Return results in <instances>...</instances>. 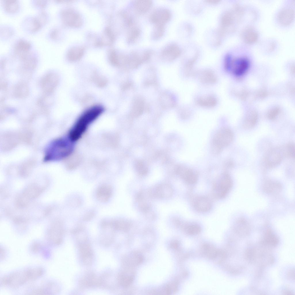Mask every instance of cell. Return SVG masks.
Wrapping results in <instances>:
<instances>
[{
    "mask_svg": "<svg viewBox=\"0 0 295 295\" xmlns=\"http://www.w3.org/2000/svg\"><path fill=\"white\" fill-rule=\"evenodd\" d=\"M103 110L101 106L96 105L85 111L77 119L70 130L69 135L70 139L74 142L80 139L89 125L100 116Z\"/></svg>",
    "mask_w": 295,
    "mask_h": 295,
    "instance_id": "cell-1",
    "label": "cell"
},
{
    "mask_svg": "<svg viewBox=\"0 0 295 295\" xmlns=\"http://www.w3.org/2000/svg\"><path fill=\"white\" fill-rule=\"evenodd\" d=\"M44 273L43 269L41 267L16 271L3 277L1 279V283L3 286L16 289L27 282L37 279Z\"/></svg>",
    "mask_w": 295,
    "mask_h": 295,
    "instance_id": "cell-2",
    "label": "cell"
},
{
    "mask_svg": "<svg viewBox=\"0 0 295 295\" xmlns=\"http://www.w3.org/2000/svg\"><path fill=\"white\" fill-rule=\"evenodd\" d=\"M73 142L69 137L68 138H61L56 140L48 150L47 158L48 159H59L68 156L73 152Z\"/></svg>",
    "mask_w": 295,
    "mask_h": 295,
    "instance_id": "cell-3",
    "label": "cell"
},
{
    "mask_svg": "<svg viewBox=\"0 0 295 295\" xmlns=\"http://www.w3.org/2000/svg\"><path fill=\"white\" fill-rule=\"evenodd\" d=\"M234 138L233 131L228 128H223L214 136L212 141V148L214 152H220L224 148L230 145Z\"/></svg>",
    "mask_w": 295,
    "mask_h": 295,
    "instance_id": "cell-4",
    "label": "cell"
},
{
    "mask_svg": "<svg viewBox=\"0 0 295 295\" xmlns=\"http://www.w3.org/2000/svg\"><path fill=\"white\" fill-rule=\"evenodd\" d=\"M284 158L281 146L271 148L264 157L263 167L266 169L274 168L281 164Z\"/></svg>",
    "mask_w": 295,
    "mask_h": 295,
    "instance_id": "cell-5",
    "label": "cell"
},
{
    "mask_svg": "<svg viewBox=\"0 0 295 295\" xmlns=\"http://www.w3.org/2000/svg\"><path fill=\"white\" fill-rule=\"evenodd\" d=\"M232 184V181L229 175L224 173L222 174L214 183L213 193L216 198L222 199L224 198L228 192Z\"/></svg>",
    "mask_w": 295,
    "mask_h": 295,
    "instance_id": "cell-6",
    "label": "cell"
},
{
    "mask_svg": "<svg viewBox=\"0 0 295 295\" xmlns=\"http://www.w3.org/2000/svg\"><path fill=\"white\" fill-rule=\"evenodd\" d=\"M171 14L170 11L164 8H159L153 11L150 14L149 19L154 26H164L170 20Z\"/></svg>",
    "mask_w": 295,
    "mask_h": 295,
    "instance_id": "cell-7",
    "label": "cell"
},
{
    "mask_svg": "<svg viewBox=\"0 0 295 295\" xmlns=\"http://www.w3.org/2000/svg\"><path fill=\"white\" fill-rule=\"evenodd\" d=\"M239 16L232 10L225 12L222 16L220 20V26L218 30L219 37L224 36L228 30L229 28L233 25L235 19Z\"/></svg>",
    "mask_w": 295,
    "mask_h": 295,
    "instance_id": "cell-8",
    "label": "cell"
},
{
    "mask_svg": "<svg viewBox=\"0 0 295 295\" xmlns=\"http://www.w3.org/2000/svg\"><path fill=\"white\" fill-rule=\"evenodd\" d=\"M249 66L248 59L245 57L232 58L227 70H231L234 74L237 75L243 74L247 70Z\"/></svg>",
    "mask_w": 295,
    "mask_h": 295,
    "instance_id": "cell-9",
    "label": "cell"
},
{
    "mask_svg": "<svg viewBox=\"0 0 295 295\" xmlns=\"http://www.w3.org/2000/svg\"><path fill=\"white\" fill-rule=\"evenodd\" d=\"M148 192L150 197L158 198H168L172 195L173 190L170 184H162L149 190Z\"/></svg>",
    "mask_w": 295,
    "mask_h": 295,
    "instance_id": "cell-10",
    "label": "cell"
},
{
    "mask_svg": "<svg viewBox=\"0 0 295 295\" xmlns=\"http://www.w3.org/2000/svg\"><path fill=\"white\" fill-rule=\"evenodd\" d=\"M181 53V50L178 45L174 43H171L164 47L161 51L160 54L163 58L171 61L178 57Z\"/></svg>",
    "mask_w": 295,
    "mask_h": 295,
    "instance_id": "cell-11",
    "label": "cell"
},
{
    "mask_svg": "<svg viewBox=\"0 0 295 295\" xmlns=\"http://www.w3.org/2000/svg\"><path fill=\"white\" fill-rule=\"evenodd\" d=\"M176 173L188 184H194L196 183L198 181L197 173L190 168L179 166L177 168Z\"/></svg>",
    "mask_w": 295,
    "mask_h": 295,
    "instance_id": "cell-12",
    "label": "cell"
},
{
    "mask_svg": "<svg viewBox=\"0 0 295 295\" xmlns=\"http://www.w3.org/2000/svg\"><path fill=\"white\" fill-rule=\"evenodd\" d=\"M48 18L46 12L43 10L41 11L37 16L31 19L29 23V30L32 33L37 32L46 23Z\"/></svg>",
    "mask_w": 295,
    "mask_h": 295,
    "instance_id": "cell-13",
    "label": "cell"
},
{
    "mask_svg": "<svg viewBox=\"0 0 295 295\" xmlns=\"http://www.w3.org/2000/svg\"><path fill=\"white\" fill-rule=\"evenodd\" d=\"M195 209L200 212H205L209 211L212 207L211 200L208 197L201 196L196 197L193 202Z\"/></svg>",
    "mask_w": 295,
    "mask_h": 295,
    "instance_id": "cell-14",
    "label": "cell"
},
{
    "mask_svg": "<svg viewBox=\"0 0 295 295\" xmlns=\"http://www.w3.org/2000/svg\"><path fill=\"white\" fill-rule=\"evenodd\" d=\"M57 290V288L54 282L49 281L44 283L28 293L32 295H50L53 294Z\"/></svg>",
    "mask_w": 295,
    "mask_h": 295,
    "instance_id": "cell-15",
    "label": "cell"
},
{
    "mask_svg": "<svg viewBox=\"0 0 295 295\" xmlns=\"http://www.w3.org/2000/svg\"><path fill=\"white\" fill-rule=\"evenodd\" d=\"M31 47L29 42L23 39H19L14 45V54L19 58L31 52Z\"/></svg>",
    "mask_w": 295,
    "mask_h": 295,
    "instance_id": "cell-16",
    "label": "cell"
},
{
    "mask_svg": "<svg viewBox=\"0 0 295 295\" xmlns=\"http://www.w3.org/2000/svg\"><path fill=\"white\" fill-rule=\"evenodd\" d=\"M295 17V10L291 8H285L281 10L277 14V19L279 22L284 25L290 24Z\"/></svg>",
    "mask_w": 295,
    "mask_h": 295,
    "instance_id": "cell-17",
    "label": "cell"
},
{
    "mask_svg": "<svg viewBox=\"0 0 295 295\" xmlns=\"http://www.w3.org/2000/svg\"><path fill=\"white\" fill-rule=\"evenodd\" d=\"M152 1L150 0H138L134 1L133 7L136 13L143 14L148 12L152 6Z\"/></svg>",
    "mask_w": 295,
    "mask_h": 295,
    "instance_id": "cell-18",
    "label": "cell"
},
{
    "mask_svg": "<svg viewBox=\"0 0 295 295\" xmlns=\"http://www.w3.org/2000/svg\"><path fill=\"white\" fill-rule=\"evenodd\" d=\"M241 36L243 40L248 44L254 43L258 38V33L251 27H246L243 29L241 33Z\"/></svg>",
    "mask_w": 295,
    "mask_h": 295,
    "instance_id": "cell-19",
    "label": "cell"
},
{
    "mask_svg": "<svg viewBox=\"0 0 295 295\" xmlns=\"http://www.w3.org/2000/svg\"><path fill=\"white\" fill-rule=\"evenodd\" d=\"M198 78L201 82L206 84H211L217 81V77L215 73L210 70H204L199 73Z\"/></svg>",
    "mask_w": 295,
    "mask_h": 295,
    "instance_id": "cell-20",
    "label": "cell"
},
{
    "mask_svg": "<svg viewBox=\"0 0 295 295\" xmlns=\"http://www.w3.org/2000/svg\"><path fill=\"white\" fill-rule=\"evenodd\" d=\"M196 103L201 107L211 108L215 106L217 100L215 97L210 95L199 97L196 100Z\"/></svg>",
    "mask_w": 295,
    "mask_h": 295,
    "instance_id": "cell-21",
    "label": "cell"
},
{
    "mask_svg": "<svg viewBox=\"0 0 295 295\" xmlns=\"http://www.w3.org/2000/svg\"><path fill=\"white\" fill-rule=\"evenodd\" d=\"M1 3L5 11L9 13H16L19 8V4L17 0H3Z\"/></svg>",
    "mask_w": 295,
    "mask_h": 295,
    "instance_id": "cell-22",
    "label": "cell"
},
{
    "mask_svg": "<svg viewBox=\"0 0 295 295\" xmlns=\"http://www.w3.org/2000/svg\"><path fill=\"white\" fill-rule=\"evenodd\" d=\"M284 158L294 159L295 157V145L294 143L289 142L281 146Z\"/></svg>",
    "mask_w": 295,
    "mask_h": 295,
    "instance_id": "cell-23",
    "label": "cell"
},
{
    "mask_svg": "<svg viewBox=\"0 0 295 295\" xmlns=\"http://www.w3.org/2000/svg\"><path fill=\"white\" fill-rule=\"evenodd\" d=\"M141 30L137 26H134L129 29L127 35V41L128 44H133L139 39L141 35Z\"/></svg>",
    "mask_w": 295,
    "mask_h": 295,
    "instance_id": "cell-24",
    "label": "cell"
},
{
    "mask_svg": "<svg viewBox=\"0 0 295 295\" xmlns=\"http://www.w3.org/2000/svg\"><path fill=\"white\" fill-rule=\"evenodd\" d=\"M258 118L256 114L254 113L250 114L245 118L243 124V127L248 130L253 128L257 124Z\"/></svg>",
    "mask_w": 295,
    "mask_h": 295,
    "instance_id": "cell-25",
    "label": "cell"
},
{
    "mask_svg": "<svg viewBox=\"0 0 295 295\" xmlns=\"http://www.w3.org/2000/svg\"><path fill=\"white\" fill-rule=\"evenodd\" d=\"M97 192L99 199L102 201H105L110 197L111 190L109 187L104 186L101 187Z\"/></svg>",
    "mask_w": 295,
    "mask_h": 295,
    "instance_id": "cell-26",
    "label": "cell"
},
{
    "mask_svg": "<svg viewBox=\"0 0 295 295\" xmlns=\"http://www.w3.org/2000/svg\"><path fill=\"white\" fill-rule=\"evenodd\" d=\"M199 54L198 52L196 51L193 57L188 60L185 64V68L186 75H192L191 71L193 68L194 65L198 58Z\"/></svg>",
    "mask_w": 295,
    "mask_h": 295,
    "instance_id": "cell-27",
    "label": "cell"
},
{
    "mask_svg": "<svg viewBox=\"0 0 295 295\" xmlns=\"http://www.w3.org/2000/svg\"><path fill=\"white\" fill-rule=\"evenodd\" d=\"M184 227L186 232L189 234H197L201 230V227L198 225L194 223L183 224Z\"/></svg>",
    "mask_w": 295,
    "mask_h": 295,
    "instance_id": "cell-28",
    "label": "cell"
},
{
    "mask_svg": "<svg viewBox=\"0 0 295 295\" xmlns=\"http://www.w3.org/2000/svg\"><path fill=\"white\" fill-rule=\"evenodd\" d=\"M165 30V26H154L152 33L153 38L155 39H160L163 35Z\"/></svg>",
    "mask_w": 295,
    "mask_h": 295,
    "instance_id": "cell-29",
    "label": "cell"
},
{
    "mask_svg": "<svg viewBox=\"0 0 295 295\" xmlns=\"http://www.w3.org/2000/svg\"><path fill=\"white\" fill-rule=\"evenodd\" d=\"M135 167L136 170L140 175H143L147 174L148 168L143 161L140 160L137 162Z\"/></svg>",
    "mask_w": 295,
    "mask_h": 295,
    "instance_id": "cell-30",
    "label": "cell"
},
{
    "mask_svg": "<svg viewBox=\"0 0 295 295\" xmlns=\"http://www.w3.org/2000/svg\"><path fill=\"white\" fill-rule=\"evenodd\" d=\"M0 32L2 33V36L6 37H10L12 34L13 32L12 30L8 27H3L1 30Z\"/></svg>",
    "mask_w": 295,
    "mask_h": 295,
    "instance_id": "cell-31",
    "label": "cell"
},
{
    "mask_svg": "<svg viewBox=\"0 0 295 295\" xmlns=\"http://www.w3.org/2000/svg\"><path fill=\"white\" fill-rule=\"evenodd\" d=\"M47 1L46 0H36L34 2L35 6L42 9H44L47 5Z\"/></svg>",
    "mask_w": 295,
    "mask_h": 295,
    "instance_id": "cell-32",
    "label": "cell"
},
{
    "mask_svg": "<svg viewBox=\"0 0 295 295\" xmlns=\"http://www.w3.org/2000/svg\"><path fill=\"white\" fill-rule=\"evenodd\" d=\"M279 112L278 109H274L270 111L267 115L268 118L270 120H274L277 117Z\"/></svg>",
    "mask_w": 295,
    "mask_h": 295,
    "instance_id": "cell-33",
    "label": "cell"
},
{
    "mask_svg": "<svg viewBox=\"0 0 295 295\" xmlns=\"http://www.w3.org/2000/svg\"><path fill=\"white\" fill-rule=\"evenodd\" d=\"M58 30L57 29H52L50 31L49 34L50 38L53 40L57 39L58 36Z\"/></svg>",
    "mask_w": 295,
    "mask_h": 295,
    "instance_id": "cell-34",
    "label": "cell"
},
{
    "mask_svg": "<svg viewBox=\"0 0 295 295\" xmlns=\"http://www.w3.org/2000/svg\"><path fill=\"white\" fill-rule=\"evenodd\" d=\"M41 247L42 245L41 244L38 242H35L32 245L31 249L33 252L37 253L40 251Z\"/></svg>",
    "mask_w": 295,
    "mask_h": 295,
    "instance_id": "cell-35",
    "label": "cell"
},
{
    "mask_svg": "<svg viewBox=\"0 0 295 295\" xmlns=\"http://www.w3.org/2000/svg\"><path fill=\"white\" fill-rule=\"evenodd\" d=\"M206 3L210 4H217L220 2V0H205V1Z\"/></svg>",
    "mask_w": 295,
    "mask_h": 295,
    "instance_id": "cell-36",
    "label": "cell"
},
{
    "mask_svg": "<svg viewBox=\"0 0 295 295\" xmlns=\"http://www.w3.org/2000/svg\"><path fill=\"white\" fill-rule=\"evenodd\" d=\"M275 46L276 44L275 43H274V42H273L271 43L269 49V50L270 51H271L273 50L275 48Z\"/></svg>",
    "mask_w": 295,
    "mask_h": 295,
    "instance_id": "cell-37",
    "label": "cell"
},
{
    "mask_svg": "<svg viewBox=\"0 0 295 295\" xmlns=\"http://www.w3.org/2000/svg\"><path fill=\"white\" fill-rule=\"evenodd\" d=\"M221 41L220 39H217L215 42L214 44L216 46H218L220 45L221 44Z\"/></svg>",
    "mask_w": 295,
    "mask_h": 295,
    "instance_id": "cell-38",
    "label": "cell"
}]
</instances>
